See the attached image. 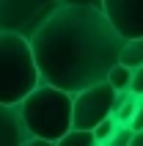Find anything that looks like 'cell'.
Returning <instances> with one entry per match:
<instances>
[{"label":"cell","instance_id":"obj_1","mask_svg":"<svg viewBox=\"0 0 143 146\" xmlns=\"http://www.w3.org/2000/svg\"><path fill=\"white\" fill-rule=\"evenodd\" d=\"M41 83L72 97L107 83L121 58V39L110 19L94 8H61L30 39Z\"/></svg>","mask_w":143,"mask_h":146},{"label":"cell","instance_id":"obj_2","mask_svg":"<svg viewBox=\"0 0 143 146\" xmlns=\"http://www.w3.org/2000/svg\"><path fill=\"white\" fill-rule=\"evenodd\" d=\"M19 113L30 138L58 143L74 130V97L44 83L19 105Z\"/></svg>","mask_w":143,"mask_h":146},{"label":"cell","instance_id":"obj_3","mask_svg":"<svg viewBox=\"0 0 143 146\" xmlns=\"http://www.w3.org/2000/svg\"><path fill=\"white\" fill-rule=\"evenodd\" d=\"M41 86L30 41L14 33H0V105L19 108Z\"/></svg>","mask_w":143,"mask_h":146},{"label":"cell","instance_id":"obj_4","mask_svg":"<svg viewBox=\"0 0 143 146\" xmlns=\"http://www.w3.org/2000/svg\"><path fill=\"white\" fill-rule=\"evenodd\" d=\"M61 8V0H0V33L30 41Z\"/></svg>","mask_w":143,"mask_h":146},{"label":"cell","instance_id":"obj_5","mask_svg":"<svg viewBox=\"0 0 143 146\" xmlns=\"http://www.w3.org/2000/svg\"><path fill=\"white\" fill-rule=\"evenodd\" d=\"M116 97H119V91H113L110 83H99V86H91L83 94H77L74 97V130L94 132L105 119L113 116Z\"/></svg>","mask_w":143,"mask_h":146},{"label":"cell","instance_id":"obj_6","mask_svg":"<svg viewBox=\"0 0 143 146\" xmlns=\"http://www.w3.org/2000/svg\"><path fill=\"white\" fill-rule=\"evenodd\" d=\"M102 14L124 41L143 39V0H105Z\"/></svg>","mask_w":143,"mask_h":146},{"label":"cell","instance_id":"obj_7","mask_svg":"<svg viewBox=\"0 0 143 146\" xmlns=\"http://www.w3.org/2000/svg\"><path fill=\"white\" fill-rule=\"evenodd\" d=\"M28 130H25L19 108L0 105V146H25L28 143Z\"/></svg>","mask_w":143,"mask_h":146},{"label":"cell","instance_id":"obj_8","mask_svg":"<svg viewBox=\"0 0 143 146\" xmlns=\"http://www.w3.org/2000/svg\"><path fill=\"white\" fill-rule=\"evenodd\" d=\"M138 102H140V99H138L135 94H129V91H124V94H119V97H116V105H113V119H116V124H119V127H132V119H135Z\"/></svg>","mask_w":143,"mask_h":146},{"label":"cell","instance_id":"obj_9","mask_svg":"<svg viewBox=\"0 0 143 146\" xmlns=\"http://www.w3.org/2000/svg\"><path fill=\"white\" fill-rule=\"evenodd\" d=\"M119 64H124L127 69H140L143 66V39H132V41H124L121 47V58Z\"/></svg>","mask_w":143,"mask_h":146},{"label":"cell","instance_id":"obj_10","mask_svg":"<svg viewBox=\"0 0 143 146\" xmlns=\"http://www.w3.org/2000/svg\"><path fill=\"white\" fill-rule=\"evenodd\" d=\"M107 83H110L113 91H119V94L129 91V83H132V69H127L124 64H116V66H113V72L107 74Z\"/></svg>","mask_w":143,"mask_h":146},{"label":"cell","instance_id":"obj_11","mask_svg":"<svg viewBox=\"0 0 143 146\" xmlns=\"http://www.w3.org/2000/svg\"><path fill=\"white\" fill-rule=\"evenodd\" d=\"M55 146H96L94 132H80V130H72L66 138H61Z\"/></svg>","mask_w":143,"mask_h":146},{"label":"cell","instance_id":"obj_12","mask_svg":"<svg viewBox=\"0 0 143 146\" xmlns=\"http://www.w3.org/2000/svg\"><path fill=\"white\" fill-rule=\"evenodd\" d=\"M116 130H119L116 119H113V116H110V119H105V121H102V124H99V127L94 130V138H96V143H102V146H105L107 141L113 138V135H116Z\"/></svg>","mask_w":143,"mask_h":146},{"label":"cell","instance_id":"obj_13","mask_svg":"<svg viewBox=\"0 0 143 146\" xmlns=\"http://www.w3.org/2000/svg\"><path fill=\"white\" fill-rule=\"evenodd\" d=\"M132 138H135V130H132V127H119L116 135H113L105 146H129V141H132Z\"/></svg>","mask_w":143,"mask_h":146},{"label":"cell","instance_id":"obj_14","mask_svg":"<svg viewBox=\"0 0 143 146\" xmlns=\"http://www.w3.org/2000/svg\"><path fill=\"white\" fill-rule=\"evenodd\" d=\"M61 6L66 8H94V11H102L105 0H61Z\"/></svg>","mask_w":143,"mask_h":146},{"label":"cell","instance_id":"obj_15","mask_svg":"<svg viewBox=\"0 0 143 146\" xmlns=\"http://www.w3.org/2000/svg\"><path fill=\"white\" fill-rule=\"evenodd\" d=\"M129 94H135L138 99H143V66L132 72V83H129Z\"/></svg>","mask_w":143,"mask_h":146},{"label":"cell","instance_id":"obj_16","mask_svg":"<svg viewBox=\"0 0 143 146\" xmlns=\"http://www.w3.org/2000/svg\"><path fill=\"white\" fill-rule=\"evenodd\" d=\"M132 130L143 132V99L138 102V110H135V119H132Z\"/></svg>","mask_w":143,"mask_h":146},{"label":"cell","instance_id":"obj_17","mask_svg":"<svg viewBox=\"0 0 143 146\" xmlns=\"http://www.w3.org/2000/svg\"><path fill=\"white\" fill-rule=\"evenodd\" d=\"M25 146H55V143H52V141H41V138H28Z\"/></svg>","mask_w":143,"mask_h":146},{"label":"cell","instance_id":"obj_18","mask_svg":"<svg viewBox=\"0 0 143 146\" xmlns=\"http://www.w3.org/2000/svg\"><path fill=\"white\" fill-rule=\"evenodd\" d=\"M129 146H143V132H135V138L129 141Z\"/></svg>","mask_w":143,"mask_h":146},{"label":"cell","instance_id":"obj_19","mask_svg":"<svg viewBox=\"0 0 143 146\" xmlns=\"http://www.w3.org/2000/svg\"><path fill=\"white\" fill-rule=\"evenodd\" d=\"M96 146H102V143H96Z\"/></svg>","mask_w":143,"mask_h":146}]
</instances>
